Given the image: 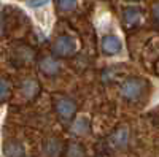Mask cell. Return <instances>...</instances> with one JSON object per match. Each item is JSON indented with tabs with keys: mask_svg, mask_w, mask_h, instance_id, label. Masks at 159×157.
Here are the masks:
<instances>
[{
	"mask_svg": "<svg viewBox=\"0 0 159 157\" xmlns=\"http://www.w3.org/2000/svg\"><path fill=\"white\" fill-rule=\"evenodd\" d=\"M129 141V130L127 127H118L115 132L111 133V137L108 138V143L113 149H123L127 146Z\"/></svg>",
	"mask_w": 159,
	"mask_h": 157,
	"instance_id": "8992f818",
	"label": "cell"
},
{
	"mask_svg": "<svg viewBox=\"0 0 159 157\" xmlns=\"http://www.w3.org/2000/svg\"><path fill=\"white\" fill-rule=\"evenodd\" d=\"M24 146L18 140H10L3 146V154L7 157H24Z\"/></svg>",
	"mask_w": 159,
	"mask_h": 157,
	"instance_id": "30bf717a",
	"label": "cell"
},
{
	"mask_svg": "<svg viewBox=\"0 0 159 157\" xmlns=\"http://www.w3.org/2000/svg\"><path fill=\"white\" fill-rule=\"evenodd\" d=\"M76 41L75 38H72L70 35H61L56 38V41L52 43V54L56 57H70L76 52Z\"/></svg>",
	"mask_w": 159,
	"mask_h": 157,
	"instance_id": "7a4b0ae2",
	"label": "cell"
},
{
	"mask_svg": "<svg viewBox=\"0 0 159 157\" xmlns=\"http://www.w3.org/2000/svg\"><path fill=\"white\" fill-rule=\"evenodd\" d=\"M43 151L48 157H59L64 151V143L59 138H48L45 141V146Z\"/></svg>",
	"mask_w": 159,
	"mask_h": 157,
	"instance_id": "ba28073f",
	"label": "cell"
},
{
	"mask_svg": "<svg viewBox=\"0 0 159 157\" xmlns=\"http://www.w3.org/2000/svg\"><path fill=\"white\" fill-rule=\"evenodd\" d=\"M148 87V83L142 80V78H127L121 84V97L129 100V102H137L142 98L145 90Z\"/></svg>",
	"mask_w": 159,
	"mask_h": 157,
	"instance_id": "6da1fadb",
	"label": "cell"
},
{
	"mask_svg": "<svg viewBox=\"0 0 159 157\" xmlns=\"http://www.w3.org/2000/svg\"><path fill=\"white\" fill-rule=\"evenodd\" d=\"M49 0H29V7L32 8H40V7H45L48 5Z\"/></svg>",
	"mask_w": 159,
	"mask_h": 157,
	"instance_id": "9a60e30c",
	"label": "cell"
},
{
	"mask_svg": "<svg viewBox=\"0 0 159 157\" xmlns=\"http://www.w3.org/2000/svg\"><path fill=\"white\" fill-rule=\"evenodd\" d=\"M38 67H40V70H42V73L46 75V76H57V75L61 73V65H59V62H57L54 57H51V56L40 59Z\"/></svg>",
	"mask_w": 159,
	"mask_h": 157,
	"instance_id": "52a82bcc",
	"label": "cell"
},
{
	"mask_svg": "<svg viewBox=\"0 0 159 157\" xmlns=\"http://www.w3.org/2000/svg\"><path fill=\"white\" fill-rule=\"evenodd\" d=\"M10 94H11V84L3 78H0V103L7 102L10 98Z\"/></svg>",
	"mask_w": 159,
	"mask_h": 157,
	"instance_id": "4fadbf2b",
	"label": "cell"
},
{
	"mask_svg": "<svg viewBox=\"0 0 159 157\" xmlns=\"http://www.w3.org/2000/svg\"><path fill=\"white\" fill-rule=\"evenodd\" d=\"M121 19L127 29H134L142 21V10L139 7H126L121 11Z\"/></svg>",
	"mask_w": 159,
	"mask_h": 157,
	"instance_id": "277c9868",
	"label": "cell"
},
{
	"mask_svg": "<svg viewBox=\"0 0 159 157\" xmlns=\"http://www.w3.org/2000/svg\"><path fill=\"white\" fill-rule=\"evenodd\" d=\"M78 0H56V8L62 13H69L76 8Z\"/></svg>",
	"mask_w": 159,
	"mask_h": 157,
	"instance_id": "7c38bea8",
	"label": "cell"
},
{
	"mask_svg": "<svg viewBox=\"0 0 159 157\" xmlns=\"http://www.w3.org/2000/svg\"><path fill=\"white\" fill-rule=\"evenodd\" d=\"M54 108H56V113L62 119L69 121L76 113V103H75V100L65 97V95H59L54 98Z\"/></svg>",
	"mask_w": 159,
	"mask_h": 157,
	"instance_id": "3957f363",
	"label": "cell"
},
{
	"mask_svg": "<svg viewBox=\"0 0 159 157\" xmlns=\"http://www.w3.org/2000/svg\"><path fill=\"white\" fill-rule=\"evenodd\" d=\"M40 92V84L37 80L34 78H29V80H24L21 84V94L25 98H35Z\"/></svg>",
	"mask_w": 159,
	"mask_h": 157,
	"instance_id": "9c48e42d",
	"label": "cell"
},
{
	"mask_svg": "<svg viewBox=\"0 0 159 157\" xmlns=\"http://www.w3.org/2000/svg\"><path fill=\"white\" fill-rule=\"evenodd\" d=\"M129 2H139V0H129Z\"/></svg>",
	"mask_w": 159,
	"mask_h": 157,
	"instance_id": "e0dca14e",
	"label": "cell"
},
{
	"mask_svg": "<svg viewBox=\"0 0 159 157\" xmlns=\"http://www.w3.org/2000/svg\"><path fill=\"white\" fill-rule=\"evenodd\" d=\"M72 132L75 135H86L89 132V119L84 116L81 117H76L72 124Z\"/></svg>",
	"mask_w": 159,
	"mask_h": 157,
	"instance_id": "8fae6325",
	"label": "cell"
},
{
	"mask_svg": "<svg viewBox=\"0 0 159 157\" xmlns=\"http://www.w3.org/2000/svg\"><path fill=\"white\" fill-rule=\"evenodd\" d=\"M153 18H154V21H157V3H154V7H153Z\"/></svg>",
	"mask_w": 159,
	"mask_h": 157,
	"instance_id": "2e32d148",
	"label": "cell"
},
{
	"mask_svg": "<svg viewBox=\"0 0 159 157\" xmlns=\"http://www.w3.org/2000/svg\"><path fill=\"white\" fill-rule=\"evenodd\" d=\"M69 157H84V149L81 145L78 143H73V145L69 146V151H67Z\"/></svg>",
	"mask_w": 159,
	"mask_h": 157,
	"instance_id": "5bb4252c",
	"label": "cell"
},
{
	"mask_svg": "<svg viewBox=\"0 0 159 157\" xmlns=\"http://www.w3.org/2000/svg\"><path fill=\"white\" fill-rule=\"evenodd\" d=\"M100 48H102V52L107 56H115L118 52H121L123 49V45H121V40L116 37V35H105L100 41Z\"/></svg>",
	"mask_w": 159,
	"mask_h": 157,
	"instance_id": "5b68a950",
	"label": "cell"
}]
</instances>
